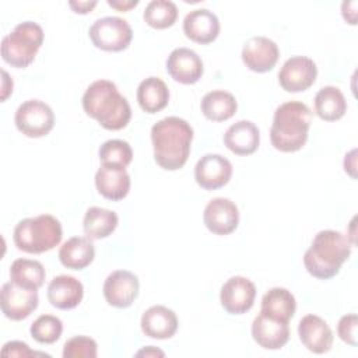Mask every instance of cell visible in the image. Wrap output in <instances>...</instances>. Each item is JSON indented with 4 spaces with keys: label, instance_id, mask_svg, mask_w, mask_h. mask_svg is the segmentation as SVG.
<instances>
[{
    "label": "cell",
    "instance_id": "obj_1",
    "mask_svg": "<svg viewBox=\"0 0 358 358\" xmlns=\"http://www.w3.org/2000/svg\"><path fill=\"white\" fill-rule=\"evenodd\" d=\"M193 140L192 126L182 117L168 116L151 127L155 162L166 171H178L186 164Z\"/></svg>",
    "mask_w": 358,
    "mask_h": 358
},
{
    "label": "cell",
    "instance_id": "obj_2",
    "mask_svg": "<svg viewBox=\"0 0 358 358\" xmlns=\"http://www.w3.org/2000/svg\"><path fill=\"white\" fill-rule=\"evenodd\" d=\"M83 109L106 130H120L131 119L127 99L109 80H96L88 85L83 95Z\"/></svg>",
    "mask_w": 358,
    "mask_h": 358
},
{
    "label": "cell",
    "instance_id": "obj_3",
    "mask_svg": "<svg viewBox=\"0 0 358 358\" xmlns=\"http://www.w3.org/2000/svg\"><path fill=\"white\" fill-rule=\"evenodd\" d=\"M352 243L348 236L334 229L319 231L303 255L306 271L319 280H329L338 274L351 255Z\"/></svg>",
    "mask_w": 358,
    "mask_h": 358
},
{
    "label": "cell",
    "instance_id": "obj_4",
    "mask_svg": "<svg viewBox=\"0 0 358 358\" xmlns=\"http://www.w3.org/2000/svg\"><path fill=\"white\" fill-rule=\"evenodd\" d=\"M312 122V110L306 103L288 101L281 103L273 116L270 129L271 145L281 152H295L308 140Z\"/></svg>",
    "mask_w": 358,
    "mask_h": 358
},
{
    "label": "cell",
    "instance_id": "obj_5",
    "mask_svg": "<svg viewBox=\"0 0 358 358\" xmlns=\"http://www.w3.org/2000/svg\"><path fill=\"white\" fill-rule=\"evenodd\" d=\"M63 236L60 221L50 214H41L21 220L13 232L17 249L39 255L56 248Z\"/></svg>",
    "mask_w": 358,
    "mask_h": 358
},
{
    "label": "cell",
    "instance_id": "obj_6",
    "mask_svg": "<svg viewBox=\"0 0 358 358\" xmlns=\"http://www.w3.org/2000/svg\"><path fill=\"white\" fill-rule=\"evenodd\" d=\"M43 43V29L34 21H24L1 39V57L15 69L28 67Z\"/></svg>",
    "mask_w": 358,
    "mask_h": 358
},
{
    "label": "cell",
    "instance_id": "obj_7",
    "mask_svg": "<svg viewBox=\"0 0 358 358\" xmlns=\"http://www.w3.org/2000/svg\"><path fill=\"white\" fill-rule=\"evenodd\" d=\"M92 45L105 52H120L129 48L133 39L130 24L120 17H102L95 20L88 31Z\"/></svg>",
    "mask_w": 358,
    "mask_h": 358
},
{
    "label": "cell",
    "instance_id": "obj_8",
    "mask_svg": "<svg viewBox=\"0 0 358 358\" xmlns=\"http://www.w3.org/2000/svg\"><path fill=\"white\" fill-rule=\"evenodd\" d=\"M14 122L18 131L24 136L39 138L49 134L53 129L55 113L48 103L39 99H28L17 108Z\"/></svg>",
    "mask_w": 358,
    "mask_h": 358
},
{
    "label": "cell",
    "instance_id": "obj_9",
    "mask_svg": "<svg viewBox=\"0 0 358 358\" xmlns=\"http://www.w3.org/2000/svg\"><path fill=\"white\" fill-rule=\"evenodd\" d=\"M36 289L22 288L13 281L3 284L0 291V306L3 315L10 320H24L38 308Z\"/></svg>",
    "mask_w": 358,
    "mask_h": 358
},
{
    "label": "cell",
    "instance_id": "obj_10",
    "mask_svg": "<svg viewBox=\"0 0 358 358\" xmlns=\"http://www.w3.org/2000/svg\"><path fill=\"white\" fill-rule=\"evenodd\" d=\"M316 77V63L306 56L289 57L278 71V83L287 92L306 91L315 84Z\"/></svg>",
    "mask_w": 358,
    "mask_h": 358
},
{
    "label": "cell",
    "instance_id": "obj_11",
    "mask_svg": "<svg viewBox=\"0 0 358 358\" xmlns=\"http://www.w3.org/2000/svg\"><path fill=\"white\" fill-rule=\"evenodd\" d=\"M256 298L255 284L242 275L228 278L220 291L222 308L231 315H242L250 310Z\"/></svg>",
    "mask_w": 358,
    "mask_h": 358
},
{
    "label": "cell",
    "instance_id": "obj_12",
    "mask_svg": "<svg viewBox=\"0 0 358 358\" xmlns=\"http://www.w3.org/2000/svg\"><path fill=\"white\" fill-rule=\"evenodd\" d=\"M140 284L136 274L129 270L112 271L103 282V296L110 306L129 308L138 295Z\"/></svg>",
    "mask_w": 358,
    "mask_h": 358
},
{
    "label": "cell",
    "instance_id": "obj_13",
    "mask_svg": "<svg viewBox=\"0 0 358 358\" xmlns=\"http://www.w3.org/2000/svg\"><path fill=\"white\" fill-rule=\"evenodd\" d=\"M243 64L255 73H267L273 70L280 57L278 46L266 36H252L242 48Z\"/></svg>",
    "mask_w": 358,
    "mask_h": 358
},
{
    "label": "cell",
    "instance_id": "obj_14",
    "mask_svg": "<svg viewBox=\"0 0 358 358\" xmlns=\"http://www.w3.org/2000/svg\"><path fill=\"white\" fill-rule=\"evenodd\" d=\"M231 176L232 165L220 154H206L194 166V179L204 190H215L225 186Z\"/></svg>",
    "mask_w": 358,
    "mask_h": 358
},
{
    "label": "cell",
    "instance_id": "obj_15",
    "mask_svg": "<svg viewBox=\"0 0 358 358\" xmlns=\"http://www.w3.org/2000/svg\"><path fill=\"white\" fill-rule=\"evenodd\" d=\"M203 221L206 228L215 235H228L239 224V211L234 201L225 197L210 200L204 208Z\"/></svg>",
    "mask_w": 358,
    "mask_h": 358
},
{
    "label": "cell",
    "instance_id": "obj_16",
    "mask_svg": "<svg viewBox=\"0 0 358 358\" xmlns=\"http://www.w3.org/2000/svg\"><path fill=\"white\" fill-rule=\"evenodd\" d=\"M166 71L175 81L190 85L201 78L204 64L194 50L189 48H176L166 59Z\"/></svg>",
    "mask_w": 358,
    "mask_h": 358
},
{
    "label": "cell",
    "instance_id": "obj_17",
    "mask_svg": "<svg viewBox=\"0 0 358 358\" xmlns=\"http://www.w3.org/2000/svg\"><path fill=\"white\" fill-rule=\"evenodd\" d=\"M298 336L301 343L313 354H324L333 345V331L317 315H306L299 320Z\"/></svg>",
    "mask_w": 358,
    "mask_h": 358
},
{
    "label": "cell",
    "instance_id": "obj_18",
    "mask_svg": "<svg viewBox=\"0 0 358 358\" xmlns=\"http://www.w3.org/2000/svg\"><path fill=\"white\" fill-rule=\"evenodd\" d=\"M183 32L196 43H211L220 34V20L207 8L192 10L183 18Z\"/></svg>",
    "mask_w": 358,
    "mask_h": 358
},
{
    "label": "cell",
    "instance_id": "obj_19",
    "mask_svg": "<svg viewBox=\"0 0 358 358\" xmlns=\"http://www.w3.org/2000/svg\"><path fill=\"white\" fill-rule=\"evenodd\" d=\"M84 296L81 281L73 275L60 274L50 280L48 285V301L52 306L69 310L80 305Z\"/></svg>",
    "mask_w": 358,
    "mask_h": 358
},
{
    "label": "cell",
    "instance_id": "obj_20",
    "mask_svg": "<svg viewBox=\"0 0 358 358\" xmlns=\"http://www.w3.org/2000/svg\"><path fill=\"white\" fill-rule=\"evenodd\" d=\"M140 324L147 337L166 340L175 336L179 323L178 316L172 309L164 305H154L143 313Z\"/></svg>",
    "mask_w": 358,
    "mask_h": 358
},
{
    "label": "cell",
    "instance_id": "obj_21",
    "mask_svg": "<svg viewBox=\"0 0 358 358\" xmlns=\"http://www.w3.org/2000/svg\"><path fill=\"white\" fill-rule=\"evenodd\" d=\"M98 193L108 200H122L130 192V176L126 168L101 164L95 173Z\"/></svg>",
    "mask_w": 358,
    "mask_h": 358
},
{
    "label": "cell",
    "instance_id": "obj_22",
    "mask_svg": "<svg viewBox=\"0 0 358 358\" xmlns=\"http://www.w3.org/2000/svg\"><path fill=\"white\" fill-rule=\"evenodd\" d=\"M252 337L264 350H280L289 340V326L259 313L252 323Z\"/></svg>",
    "mask_w": 358,
    "mask_h": 358
},
{
    "label": "cell",
    "instance_id": "obj_23",
    "mask_svg": "<svg viewBox=\"0 0 358 358\" xmlns=\"http://www.w3.org/2000/svg\"><path fill=\"white\" fill-rule=\"evenodd\" d=\"M225 147L236 155H250L260 144V131L250 120H238L224 133Z\"/></svg>",
    "mask_w": 358,
    "mask_h": 358
},
{
    "label": "cell",
    "instance_id": "obj_24",
    "mask_svg": "<svg viewBox=\"0 0 358 358\" xmlns=\"http://www.w3.org/2000/svg\"><path fill=\"white\" fill-rule=\"evenodd\" d=\"M296 310L295 296L282 287L270 288L262 298L260 313L270 319L289 323Z\"/></svg>",
    "mask_w": 358,
    "mask_h": 358
},
{
    "label": "cell",
    "instance_id": "obj_25",
    "mask_svg": "<svg viewBox=\"0 0 358 358\" xmlns=\"http://www.w3.org/2000/svg\"><path fill=\"white\" fill-rule=\"evenodd\" d=\"M95 248L90 238L73 236L67 239L59 249L60 263L71 270H83L92 263Z\"/></svg>",
    "mask_w": 358,
    "mask_h": 358
},
{
    "label": "cell",
    "instance_id": "obj_26",
    "mask_svg": "<svg viewBox=\"0 0 358 358\" xmlns=\"http://www.w3.org/2000/svg\"><path fill=\"white\" fill-rule=\"evenodd\" d=\"M137 102L147 113L162 110L169 102V90L158 77H147L137 87Z\"/></svg>",
    "mask_w": 358,
    "mask_h": 358
},
{
    "label": "cell",
    "instance_id": "obj_27",
    "mask_svg": "<svg viewBox=\"0 0 358 358\" xmlns=\"http://www.w3.org/2000/svg\"><path fill=\"white\" fill-rule=\"evenodd\" d=\"M200 108L208 120L225 122L235 115L238 102L231 92L224 90H214L203 96Z\"/></svg>",
    "mask_w": 358,
    "mask_h": 358
},
{
    "label": "cell",
    "instance_id": "obj_28",
    "mask_svg": "<svg viewBox=\"0 0 358 358\" xmlns=\"http://www.w3.org/2000/svg\"><path fill=\"white\" fill-rule=\"evenodd\" d=\"M315 112L326 122H336L347 112V101L344 94L333 85L320 88L315 96Z\"/></svg>",
    "mask_w": 358,
    "mask_h": 358
},
{
    "label": "cell",
    "instance_id": "obj_29",
    "mask_svg": "<svg viewBox=\"0 0 358 358\" xmlns=\"http://www.w3.org/2000/svg\"><path fill=\"white\" fill-rule=\"evenodd\" d=\"M119 224L115 211L101 207H90L83 220V229L90 239H103L112 235Z\"/></svg>",
    "mask_w": 358,
    "mask_h": 358
},
{
    "label": "cell",
    "instance_id": "obj_30",
    "mask_svg": "<svg viewBox=\"0 0 358 358\" xmlns=\"http://www.w3.org/2000/svg\"><path fill=\"white\" fill-rule=\"evenodd\" d=\"M46 271L41 262L32 259H15L10 266V278L14 284L28 288L39 289L43 285Z\"/></svg>",
    "mask_w": 358,
    "mask_h": 358
},
{
    "label": "cell",
    "instance_id": "obj_31",
    "mask_svg": "<svg viewBox=\"0 0 358 358\" xmlns=\"http://www.w3.org/2000/svg\"><path fill=\"white\" fill-rule=\"evenodd\" d=\"M143 18L151 28L165 29L175 24L178 7L171 0H152L145 6Z\"/></svg>",
    "mask_w": 358,
    "mask_h": 358
},
{
    "label": "cell",
    "instance_id": "obj_32",
    "mask_svg": "<svg viewBox=\"0 0 358 358\" xmlns=\"http://www.w3.org/2000/svg\"><path fill=\"white\" fill-rule=\"evenodd\" d=\"M99 161L103 165H115L126 168L133 159V150L124 140L113 138L105 141L99 147Z\"/></svg>",
    "mask_w": 358,
    "mask_h": 358
},
{
    "label": "cell",
    "instance_id": "obj_33",
    "mask_svg": "<svg viewBox=\"0 0 358 358\" xmlns=\"http://www.w3.org/2000/svg\"><path fill=\"white\" fill-rule=\"evenodd\" d=\"M29 333L36 343L53 344L63 333V323L57 316L41 315L32 322Z\"/></svg>",
    "mask_w": 358,
    "mask_h": 358
},
{
    "label": "cell",
    "instance_id": "obj_34",
    "mask_svg": "<svg viewBox=\"0 0 358 358\" xmlns=\"http://www.w3.org/2000/svg\"><path fill=\"white\" fill-rule=\"evenodd\" d=\"M96 355V341L88 336L71 337L63 345V358H95Z\"/></svg>",
    "mask_w": 358,
    "mask_h": 358
},
{
    "label": "cell",
    "instance_id": "obj_35",
    "mask_svg": "<svg viewBox=\"0 0 358 358\" xmlns=\"http://www.w3.org/2000/svg\"><path fill=\"white\" fill-rule=\"evenodd\" d=\"M357 327H358V317L355 313H348L340 317L338 324H337V334L338 337L352 345L357 347Z\"/></svg>",
    "mask_w": 358,
    "mask_h": 358
},
{
    "label": "cell",
    "instance_id": "obj_36",
    "mask_svg": "<svg viewBox=\"0 0 358 358\" xmlns=\"http://www.w3.org/2000/svg\"><path fill=\"white\" fill-rule=\"evenodd\" d=\"M35 354H36V352L32 351L27 343L17 341V340H13V341L6 343V344L3 345V348H1V355H3V357H18V358H24V357H32V355H35Z\"/></svg>",
    "mask_w": 358,
    "mask_h": 358
},
{
    "label": "cell",
    "instance_id": "obj_37",
    "mask_svg": "<svg viewBox=\"0 0 358 358\" xmlns=\"http://www.w3.org/2000/svg\"><path fill=\"white\" fill-rule=\"evenodd\" d=\"M357 6L358 3L355 0L343 1L341 4V15L351 25L357 24Z\"/></svg>",
    "mask_w": 358,
    "mask_h": 358
},
{
    "label": "cell",
    "instance_id": "obj_38",
    "mask_svg": "<svg viewBox=\"0 0 358 358\" xmlns=\"http://www.w3.org/2000/svg\"><path fill=\"white\" fill-rule=\"evenodd\" d=\"M96 4H98L96 0H91V1H88V0H87V1H81V0L74 1V0H71V1H69L70 8H71L74 13H77V14H87V13H90Z\"/></svg>",
    "mask_w": 358,
    "mask_h": 358
},
{
    "label": "cell",
    "instance_id": "obj_39",
    "mask_svg": "<svg viewBox=\"0 0 358 358\" xmlns=\"http://www.w3.org/2000/svg\"><path fill=\"white\" fill-rule=\"evenodd\" d=\"M357 150H351L348 154H345V158H344V171L352 178L355 179L357 178V173H355V169H357Z\"/></svg>",
    "mask_w": 358,
    "mask_h": 358
},
{
    "label": "cell",
    "instance_id": "obj_40",
    "mask_svg": "<svg viewBox=\"0 0 358 358\" xmlns=\"http://www.w3.org/2000/svg\"><path fill=\"white\" fill-rule=\"evenodd\" d=\"M138 4V0H108V6L117 11H129Z\"/></svg>",
    "mask_w": 358,
    "mask_h": 358
},
{
    "label": "cell",
    "instance_id": "obj_41",
    "mask_svg": "<svg viewBox=\"0 0 358 358\" xmlns=\"http://www.w3.org/2000/svg\"><path fill=\"white\" fill-rule=\"evenodd\" d=\"M1 101H6L7 96L13 92V80L6 70H1Z\"/></svg>",
    "mask_w": 358,
    "mask_h": 358
},
{
    "label": "cell",
    "instance_id": "obj_42",
    "mask_svg": "<svg viewBox=\"0 0 358 358\" xmlns=\"http://www.w3.org/2000/svg\"><path fill=\"white\" fill-rule=\"evenodd\" d=\"M136 355L137 357H164L165 352L158 350V348H155L154 345H148V347L141 348L140 351H137Z\"/></svg>",
    "mask_w": 358,
    "mask_h": 358
}]
</instances>
